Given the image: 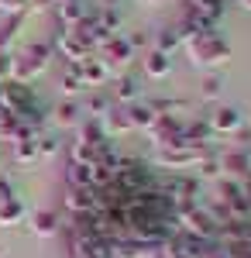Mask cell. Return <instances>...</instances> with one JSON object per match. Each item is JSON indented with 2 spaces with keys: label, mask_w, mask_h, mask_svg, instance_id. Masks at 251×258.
<instances>
[{
  "label": "cell",
  "mask_w": 251,
  "mask_h": 258,
  "mask_svg": "<svg viewBox=\"0 0 251 258\" xmlns=\"http://www.w3.org/2000/svg\"><path fill=\"white\" fill-rule=\"evenodd\" d=\"M186 48H190L193 62H200V66H217V62H224L231 55L227 41L220 38L217 31H200L193 38H186Z\"/></svg>",
  "instance_id": "obj_1"
},
{
  "label": "cell",
  "mask_w": 251,
  "mask_h": 258,
  "mask_svg": "<svg viewBox=\"0 0 251 258\" xmlns=\"http://www.w3.org/2000/svg\"><path fill=\"white\" fill-rule=\"evenodd\" d=\"M48 55H52V45H45V41H38V45H28L18 59H14V66H11V80L28 86V80H35L41 69L48 66Z\"/></svg>",
  "instance_id": "obj_2"
},
{
  "label": "cell",
  "mask_w": 251,
  "mask_h": 258,
  "mask_svg": "<svg viewBox=\"0 0 251 258\" xmlns=\"http://www.w3.org/2000/svg\"><path fill=\"white\" fill-rule=\"evenodd\" d=\"M100 52H103V59H100V62H103L110 73H114V69H124L128 62L135 59V48L128 45V38H117V35L103 41V45H100Z\"/></svg>",
  "instance_id": "obj_3"
},
{
  "label": "cell",
  "mask_w": 251,
  "mask_h": 258,
  "mask_svg": "<svg viewBox=\"0 0 251 258\" xmlns=\"http://www.w3.org/2000/svg\"><path fill=\"white\" fill-rule=\"evenodd\" d=\"M73 73L83 80V86H100V83H107V76H110V69L100 59H90V55L83 62H73Z\"/></svg>",
  "instance_id": "obj_4"
},
{
  "label": "cell",
  "mask_w": 251,
  "mask_h": 258,
  "mask_svg": "<svg viewBox=\"0 0 251 258\" xmlns=\"http://www.w3.org/2000/svg\"><path fill=\"white\" fill-rule=\"evenodd\" d=\"M66 207L73 210V217H76V214H97V189H93V186L69 189V197H66Z\"/></svg>",
  "instance_id": "obj_5"
},
{
  "label": "cell",
  "mask_w": 251,
  "mask_h": 258,
  "mask_svg": "<svg viewBox=\"0 0 251 258\" xmlns=\"http://www.w3.org/2000/svg\"><path fill=\"white\" fill-rule=\"evenodd\" d=\"M210 131H220V135H231V131H237L241 127V114L234 110V107H217L210 114Z\"/></svg>",
  "instance_id": "obj_6"
},
{
  "label": "cell",
  "mask_w": 251,
  "mask_h": 258,
  "mask_svg": "<svg viewBox=\"0 0 251 258\" xmlns=\"http://www.w3.org/2000/svg\"><path fill=\"white\" fill-rule=\"evenodd\" d=\"M31 227H35V234H38V238H55L58 231H62L55 210H38V214L31 217Z\"/></svg>",
  "instance_id": "obj_7"
},
{
  "label": "cell",
  "mask_w": 251,
  "mask_h": 258,
  "mask_svg": "<svg viewBox=\"0 0 251 258\" xmlns=\"http://www.w3.org/2000/svg\"><path fill=\"white\" fill-rule=\"evenodd\" d=\"M169 69H172V62H169V55H165V52L152 48V52L145 55V73H148L152 80H162V76H169Z\"/></svg>",
  "instance_id": "obj_8"
},
{
  "label": "cell",
  "mask_w": 251,
  "mask_h": 258,
  "mask_svg": "<svg viewBox=\"0 0 251 258\" xmlns=\"http://www.w3.org/2000/svg\"><path fill=\"white\" fill-rule=\"evenodd\" d=\"M86 14H90V11H86L79 0H62V4H58V18H62V24H66V28H76Z\"/></svg>",
  "instance_id": "obj_9"
},
{
  "label": "cell",
  "mask_w": 251,
  "mask_h": 258,
  "mask_svg": "<svg viewBox=\"0 0 251 258\" xmlns=\"http://www.w3.org/2000/svg\"><path fill=\"white\" fill-rule=\"evenodd\" d=\"M79 114H83V103L79 100H62L55 107V124L58 127H69V124H76Z\"/></svg>",
  "instance_id": "obj_10"
},
{
  "label": "cell",
  "mask_w": 251,
  "mask_h": 258,
  "mask_svg": "<svg viewBox=\"0 0 251 258\" xmlns=\"http://www.w3.org/2000/svg\"><path fill=\"white\" fill-rule=\"evenodd\" d=\"M114 100L117 107H128V103H138V83L131 80V76H120L114 86Z\"/></svg>",
  "instance_id": "obj_11"
},
{
  "label": "cell",
  "mask_w": 251,
  "mask_h": 258,
  "mask_svg": "<svg viewBox=\"0 0 251 258\" xmlns=\"http://www.w3.org/2000/svg\"><path fill=\"white\" fill-rule=\"evenodd\" d=\"M220 165L231 172V176H251V165H248V152H227Z\"/></svg>",
  "instance_id": "obj_12"
},
{
  "label": "cell",
  "mask_w": 251,
  "mask_h": 258,
  "mask_svg": "<svg viewBox=\"0 0 251 258\" xmlns=\"http://www.w3.org/2000/svg\"><path fill=\"white\" fill-rule=\"evenodd\" d=\"M103 138H107L103 124H100L97 117H86V120H83V127H79V138L76 141H83V145H100Z\"/></svg>",
  "instance_id": "obj_13"
},
{
  "label": "cell",
  "mask_w": 251,
  "mask_h": 258,
  "mask_svg": "<svg viewBox=\"0 0 251 258\" xmlns=\"http://www.w3.org/2000/svg\"><path fill=\"white\" fill-rule=\"evenodd\" d=\"M14 159H18V165H31L35 159H41L38 155V135L35 138H24V141H14Z\"/></svg>",
  "instance_id": "obj_14"
},
{
  "label": "cell",
  "mask_w": 251,
  "mask_h": 258,
  "mask_svg": "<svg viewBox=\"0 0 251 258\" xmlns=\"http://www.w3.org/2000/svg\"><path fill=\"white\" fill-rule=\"evenodd\" d=\"M110 110V100L103 97V93H93V97H86V103H83V114H90V117H103Z\"/></svg>",
  "instance_id": "obj_15"
},
{
  "label": "cell",
  "mask_w": 251,
  "mask_h": 258,
  "mask_svg": "<svg viewBox=\"0 0 251 258\" xmlns=\"http://www.w3.org/2000/svg\"><path fill=\"white\" fill-rule=\"evenodd\" d=\"M179 41H182V35H179V28H169V31H162V35H158V41H155V48L169 55V52H172V48L179 45Z\"/></svg>",
  "instance_id": "obj_16"
},
{
  "label": "cell",
  "mask_w": 251,
  "mask_h": 258,
  "mask_svg": "<svg viewBox=\"0 0 251 258\" xmlns=\"http://www.w3.org/2000/svg\"><path fill=\"white\" fill-rule=\"evenodd\" d=\"M83 90H86V86H83V80H79L76 73L69 69V73L62 76V93H66V97L73 100V97H76V93H83Z\"/></svg>",
  "instance_id": "obj_17"
},
{
  "label": "cell",
  "mask_w": 251,
  "mask_h": 258,
  "mask_svg": "<svg viewBox=\"0 0 251 258\" xmlns=\"http://www.w3.org/2000/svg\"><path fill=\"white\" fill-rule=\"evenodd\" d=\"M55 148H58V141H55V138H48V135H41V138H38V155H41V159H48Z\"/></svg>",
  "instance_id": "obj_18"
},
{
  "label": "cell",
  "mask_w": 251,
  "mask_h": 258,
  "mask_svg": "<svg viewBox=\"0 0 251 258\" xmlns=\"http://www.w3.org/2000/svg\"><path fill=\"white\" fill-rule=\"evenodd\" d=\"M0 11H7V14H24V0H0Z\"/></svg>",
  "instance_id": "obj_19"
},
{
  "label": "cell",
  "mask_w": 251,
  "mask_h": 258,
  "mask_svg": "<svg viewBox=\"0 0 251 258\" xmlns=\"http://www.w3.org/2000/svg\"><path fill=\"white\" fill-rule=\"evenodd\" d=\"M203 93H207V97H217V93H220V80H217V76H207V80H203Z\"/></svg>",
  "instance_id": "obj_20"
},
{
  "label": "cell",
  "mask_w": 251,
  "mask_h": 258,
  "mask_svg": "<svg viewBox=\"0 0 251 258\" xmlns=\"http://www.w3.org/2000/svg\"><path fill=\"white\" fill-rule=\"evenodd\" d=\"M141 4H158V0H141Z\"/></svg>",
  "instance_id": "obj_21"
}]
</instances>
